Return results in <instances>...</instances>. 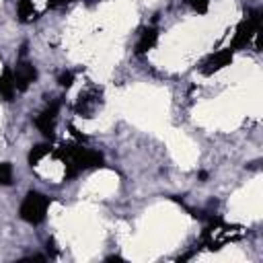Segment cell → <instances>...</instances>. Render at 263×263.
<instances>
[{
    "mask_svg": "<svg viewBox=\"0 0 263 263\" xmlns=\"http://www.w3.org/2000/svg\"><path fill=\"white\" fill-rule=\"evenodd\" d=\"M47 205H49V199L43 195V193H37V191H29L21 203V218L29 224H39L43 222L45 218V212H47Z\"/></svg>",
    "mask_w": 263,
    "mask_h": 263,
    "instance_id": "obj_1",
    "label": "cell"
},
{
    "mask_svg": "<svg viewBox=\"0 0 263 263\" xmlns=\"http://www.w3.org/2000/svg\"><path fill=\"white\" fill-rule=\"evenodd\" d=\"M257 27H259V12H253L249 16H245L240 21V25L236 27V35H234V41H232V49H242L247 47V43L253 39V35L257 33Z\"/></svg>",
    "mask_w": 263,
    "mask_h": 263,
    "instance_id": "obj_2",
    "label": "cell"
},
{
    "mask_svg": "<svg viewBox=\"0 0 263 263\" xmlns=\"http://www.w3.org/2000/svg\"><path fill=\"white\" fill-rule=\"evenodd\" d=\"M58 109H60V101H53L49 103L35 119V125L39 127V132L45 136V138H53V127H55V117H58Z\"/></svg>",
    "mask_w": 263,
    "mask_h": 263,
    "instance_id": "obj_3",
    "label": "cell"
},
{
    "mask_svg": "<svg viewBox=\"0 0 263 263\" xmlns=\"http://www.w3.org/2000/svg\"><path fill=\"white\" fill-rule=\"evenodd\" d=\"M230 62H232V47L220 49V51L212 53V55H210V58L203 62V68H201V72L210 76V74H214V72H218V70L226 68Z\"/></svg>",
    "mask_w": 263,
    "mask_h": 263,
    "instance_id": "obj_4",
    "label": "cell"
},
{
    "mask_svg": "<svg viewBox=\"0 0 263 263\" xmlns=\"http://www.w3.org/2000/svg\"><path fill=\"white\" fill-rule=\"evenodd\" d=\"M12 76H14L16 88H18V90H25V88H29V84L37 78V70H35V66L29 64V62H18Z\"/></svg>",
    "mask_w": 263,
    "mask_h": 263,
    "instance_id": "obj_5",
    "label": "cell"
},
{
    "mask_svg": "<svg viewBox=\"0 0 263 263\" xmlns=\"http://www.w3.org/2000/svg\"><path fill=\"white\" fill-rule=\"evenodd\" d=\"M14 90H16V84H14V76L12 72L6 68L2 74H0V97L4 101H12L14 97Z\"/></svg>",
    "mask_w": 263,
    "mask_h": 263,
    "instance_id": "obj_6",
    "label": "cell"
},
{
    "mask_svg": "<svg viewBox=\"0 0 263 263\" xmlns=\"http://www.w3.org/2000/svg\"><path fill=\"white\" fill-rule=\"evenodd\" d=\"M156 39H158V31L156 29H146L142 33L138 45H136V53H146L148 49H152L154 43H156Z\"/></svg>",
    "mask_w": 263,
    "mask_h": 263,
    "instance_id": "obj_7",
    "label": "cell"
},
{
    "mask_svg": "<svg viewBox=\"0 0 263 263\" xmlns=\"http://www.w3.org/2000/svg\"><path fill=\"white\" fill-rule=\"evenodd\" d=\"M99 105V97H90L88 92H80V99H78V105H76V111L90 117L92 109Z\"/></svg>",
    "mask_w": 263,
    "mask_h": 263,
    "instance_id": "obj_8",
    "label": "cell"
},
{
    "mask_svg": "<svg viewBox=\"0 0 263 263\" xmlns=\"http://www.w3.org/2000/svg\"><path fill=\"white\" fill-rule=\"evenodd\" d=\"M16 14L21 23H27L31 18H35V8H33V0H18L16 4Z\"/></svg>",
    "mask_w": 263,
    "mask_h": 263,
    "instance_id": "obj_9",
    "label": "cell"
},
{
    "mask_svg": "<svg viewBox=\"0 0 263 263\" xmlns=\"http://www.w3.org/2000/svg\"><path fill=\"white\" fill-rule=\"evenodd\" d=\"M45 154H49V146H47V144H37V146L29 152V164H31V166H35V164H37Z\"/></svg>",
    "mask_w": 263,
    "mask_h": 263,
    "instance_id": "obj_10",
    "label": "cell"
},
{
    "mask_svg": "<svg viewBox=\"0 0 263 263\" xmlns=\"http://www.w3.org/2000/svg\"><path fill=\"white\" fill-rule=\"evenodd\" d=\"M12 183V166L8 162H0V185Z\"/></svg>",
    "mask_w": 263,
    "mask_h": 263,
    "instance_id": "obj_11",
    "label": "cell"
},
{
    "mask_svg": "<svg viewBox=\"0 0 263 263\" xmlns=\"http://www.w3.org/2000/svg\"><path fill=\"white\" fill-rule=\"evenodd\" d=\"M193 10H197V12H205L208 10V4H210V0H185Z\"/></svg>",
    "mask_w": 263,
    "mask_h": 263,
    "instance_id": "obj_12",
    "label": "cell"
},
{
    "mask_svg": "<svg viewBox=\"0 0 263 263\" xmlns=\"http://www.w3.org/2000/svg\"><path fill=\"white\" fill-rule=\"evenodd\" d=\"M58 82H60V86H64V88L72 86V82H74V74H72V72H64V74L58 78Z\"/></svg>",
    "mask_w": 263,
    "mask_h": 263,
    "instance_id": "obj_13",
    "label": "cell"
},
{
    "mask_svg": "<svg viewBox=\"0 0 263 263\" xmlns=\"http://www.w3.org/2000/svg\"><path fill=\"white\" fill-rule=\"evenodd\" d=\"M68 2H72V0H47L49 6H62V4H68Z\"/></svg>",
    "mask_w": 263,
    "mask_h": 263,
    "instance_id": "obj_14",
    "label": "cell"
}]
</instances>
